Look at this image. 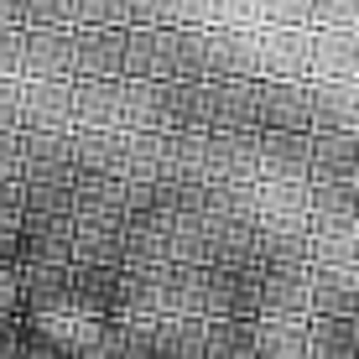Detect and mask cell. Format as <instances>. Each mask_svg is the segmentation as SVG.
Returning <instances> with one entry per match:
<instances>
[{"label": "cell", "mask_w": 359, "mask_h": 359, "mask_svg": "<svg viewBox=\"0 0 359 359\" xmlns=\"http://www.w3.org/2000/svg\"><path fill=\"white\" fill-rule=\"evenodd\" d=\"M203 339H208V359H261L255 354V323H245V318H208Z\"/></svg>", "instance_id": "cell-7"}, {"label": "cell", "mask_w": 359, "mask_h": 359, "mask_svg": "<svg viewBox=\"0 0 359 359\" xmlns=\"http://www.w3.org/2000/svg\"><path fill=\"white\" fill-rule=\"evenodd\" d=\"M0 359H21V318H0Z\"/></svg>", "instance_id": "cell-13"}, {"label": "cell", "mask_w": 359, "mask_h": 359, "mask_svg": "<svg viewBox=\"0 0 359 359\" xmlns=\"http://www.w3.org/2000/svg\"><path fill=\"white\" fill-rule=\"evenodd\" d=\"M313 11L328 21V27H339V32H349L359 21V0H313Z\"/></svg>", "instance_id": "cell-10"}, {"label": "cell", "mask_w": 359, "mask_h": 359, "mask_svg": "<svg viewBox=\"0 0 359 359\" xmlns=\"http://www.w3.org/2000/svg\"><path fill=\"white\" fill-rule=\"evenodd\" d=\"M307 318H359V266H307Z\"/></svg>", "instance_id": "cell-2"}, {"label": "cell", "mask_w": 359, "mask_h": 359, "mask_svg": "<svg viewBox=\"0 0 359 359\" xmlns=\"http://www.w3.org/2000/svg\"><path fill=\"white\" fill-rule=\"evenodd\" d=\"M0 318H21V271H0Z\"/></svg>", "instance_id": "cell-11"}, {"label": "cell", "mask_w": 359, "mask_h": 359, "mask_svg": "<svg viewBox=\"0 0 359 359\" xmlns=\"http://www.w3.org/2000/svg\"><path fill=\"white\" fill-rule=\"evenodd\" d=\"M307 359H359V318H307Z\"/></svg>", "instance_id": "cell-5"}, {"label": "cell", "mask_w": 359, "mask_h": 359, "mask_svg": "<svg viewBox=\"0 0 359 359\" xmlns=\"http://www.w3.org/2000/svg\"><path fill=\"white\" fill-rule=\"evenodd\" d=\"M261 359H307V318H255Z\"/></svg>", "instance_id": "cell-6"}, {"label": "cell", "mask_w": 359, "mask_h": 359, "mask_svg": "<svg viewBox=\"0 0 359 359\" xmlns=\"http://www.w3.org/2000/svg\"><path fill=\"white\" fill-rule=\"evenodd\" d=\"M0 271H21V224H0Z\"/></svg>", "instance_id": "cell-12"}, {"label": "cell", "mask_w": 359, "mask_h": 359, "mask_svg": "<svg viewBox=\"0 0 359 359\" xmlns=\"http://www.w3.org/2000/svg\"><path fill=\"white\" fill-rule=\"evenodd\" d=\"M307 266H261V318H307Z\"/></svg>", "instance_id": "cell-3"}, {"label": "cell", "mask_w": 359, "mask_h": 359, "mask_svg": "<svg viewBox=\"0 0 359 359\" xmlns=\"http://www.w3.org/2000/svg\"><path fill=\"white\" fill-rule=\"evenodd\" d=\"M203 318H126V359H208Z\"/></svg>", "instance_id": "cell-1"}, {"label": "cell", "mask_w": 359, "mask_h": 359, "mask_svg": "<svg viewBox=\"0 0 359 359\" xmlns=\"http://www.w3.org/2000/svg\"><path fill=\"white\" fill-rule=\"evenodd\" d=\"M318 63L328 73H359V32H328L323 42H318Z\"/></svg>", "instance_id": "cell-8"}, {"label": "cell", "mask_w": 359, "mask_h": 359, "mask_svg": "<svg viewBox=\"0 0 359 359\" xmlns=\"http://www.w3.org/2000/svg\"><path fill=\"white\" fill-rule=\"evenodd\" d=\"M313 109V135L318 130H359V89L354 83H318L307 94Z\"/></svg>", "instance_id": "cell-4"}, {"label": "cell", "mask_w": 359, "mask_h": 359, "mask_svg": "<svg viewBox=\"0 0 359 359\" xmlns=\"http://www.w3.org/2000/svg\"><path fill=\"white\" fill-rule=\"evenodd\" d=\"M21 214H27V182L0 177V224H21Z\"/></svg>", "instance_id": "cell-9"}]
</instances>
